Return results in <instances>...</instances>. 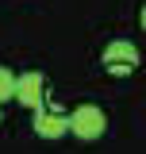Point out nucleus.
Wrapping results in <instances>:
<instances>
[{"label": "nucleus", "mask_w": 146, "mask_h": 154, "mask_svg": "<svg viewBox=\"0 0 146 154\" xmlns=\"http://www.w3.org/2000/svg\"><path fill=\"white\" fill-rule=\"evenodd\" d=\"M104 127H108V116H104V108H96V104H81V108L69 112V135L85 139V143L100 139Z\"/></svg>", "instance_id": "nucleus-1"}, {"label": "nucleus", "mask_w": 146, "mask_h": 154, "mask_svg": "<svg viewBox=\"0 0 146 154\" xmlns=\"http://www.w3.org/2000/svg\"><path fill=\"white\" fill-rule=\"evenodd\" d=\"M104 69H108L111 77H131L138 69V50H135V42H127V38L108 42V46H104Z\"/></svg>", "instance_id": "nucleus-2"}, {"label": "nucleus", "mask_w": 146, "mask_h": 154, "mask_svg": "<svg viewBox=\"0 0 146 154\" xmlns=\"http://www.w3.org/2000/svg\"><path fill=\"white\" fill-rule=\"evenodd\" d=\"M16 100L23 104V108H35L38 112V108L46 104V77L35 73V69L23 73V77H16Z\"/></svg>", "instance_id": "nucleus-3"}, {"label": "nucleus", "mask_w": 146, "mask_h": 154, "mask_svg": "<svg viewBox=\"0 0 146 154\" xmlns=\"http://www.w3.org/2000/svg\"><path fill=\"white\" fill-rule=\"evenodd\" d=\"M35 135L38 139H62V135H69V116L42 104L35 112Z\"/></svg>", "instance_id": "nucleus-4"}, {"label": "nucleus", "mask_w": 146, "mask_h": 154, "mask_svg": "<svg viewBox=\"0 0 146 154\" xmlns=\"http://www.w3.org/2000/svg\"><path fill=\"white\" fill-rule=\"evenodd\" d=\"M4 100H16V73L0 66V104Z\"/></svg>", "instance_id": "nucleus-5"}, {"label": "nucleus", "mask_w": 146, "mask_h": 154, "mask_svg": "<svg viewBox=\"0 0 146 154\" xmlns=\"http://www.w3.org/2000/svg\"><path fill=\"white\" fill-rule=\"evenodd\" d=\"M138 19H142V31H146V8H142V16H138Z\"/></svg>", "instance_id": "nucleus-6"}]
</instances>
